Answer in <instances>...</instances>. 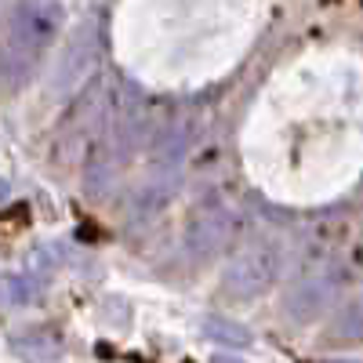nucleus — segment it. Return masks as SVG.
Returning a JSON list of instances; mask_svg holds the SVG:
<instances>
[{
  "instance_id": "nucleus-1",
  "label": "nucleus",
  "mask_w": 363,
  "mask_h": 363,
  "mask_svg": "<svg viewBox=\"0 0 363 363\" xmlns=\"http://www.w3.org/2000/svg\"><path fill=\"white\" fill-rule=\"evenodd\" d=\"M62 26V4L58 0H22L8 22L4 44H0V84H22L40 62V55L55 40Z\"/></svg>"
},
{
  "instance_id": "nucleus-2",
  "label": "nucleus",
  "mask_w": 363,
  "mask_h": 363,
  "mask_svg": "<svg viewBox=\"0 0 363 363\" xmlns=\"http://www.w3.org/2000/svg\"><path fill=\"white\" fill-rule=\"evenodd\" d=\"M99 55H102V22L99 15H87L62 48L58 62L51 69L48 91L55 99H69L73 91H80V84L99 69Z\"/></svg>"
},
{
  "instance_id": "nucleus-3",
  "label": "nucleus",
  "mask_w": 363,
  "mask_h": 363,
  "mask_svg": "<svg viewBox=\"0 0 363 363\" xmlns=\"http://www.w3.org/2000/svg\"><path fill=\"white\" fill-rule=\"evenodd\" d=\"M280 269H284V255L277 244H255L247 251H240L225 272H222V291L233 301H251L262 298L272 284L280 280Z\"/></svg>"
},
{
  "instance_id": "nucleus-4",
  "label": "nucleus",
  "mask_w": 363,
  "mask_h": 363,
  "mask_svg": "<svg viewBox=\"0 0 363 363\" xmlns=\"http://www.w3.org/2000/svg\"><path fill=\"white\" fill-rule=\"evenodd\" d=\"M338 269H316V272H306L294 287H291V294H287V301H284V309L294 316V320H313L330 298H335V291H338Z\"/></svg>"
},
{
  "instance_id": "nucleus-5",
  "label": "nucleus",
  "mask_w": 363,
  "mask_h": 363,
  "mask_svg": "<svg viewBox=\"0 0 363 363\" xmlns=\"http://www.w3.org/2000/svg\"><path fill=\"white\" fill-rule=\"evenodd\" d=\"M225 236H229V215H222V211H215V215H203L189 236H186V244L196 258H211L222 244H225Z\"/></svg>"
},
{
  "instance_id": "nucleus-6",
  "label": "nucleus",
  "mask_w": 363,
  "mask_h": 363,
  "mask_svg": "<svg viewBox=\"0 0 363 363\" xmlns=\"http://www.w3.org/2000/svg\"><path fill=\"white\" fill-rule=\"evenodd\" d=\"M207 335L218 338V342H229V345H247V335L236 323H225V320H215V316L207 320Z\"/></svg>"
},
{
  "instance_id": "nucleus-7",
  "label": "nucleus",
  "mask_w": 363,
  "mask_h": 363,
  "mask_svg": "<svg viewBox=\"0 0 363 363\" xmlns=\"http://www.w3.org/2000/svg\"><path fill=\"white\" fill-rule=\"evenodd\" d=\"M8 294H11V301H18V306H22V301H29V298L37 294V284L29 280V277H11L8 280Z\"/></svg>"
},
{
  "instance_id": "nucleus-8",
  "label": "nucleus",
  "mask_w": 363,
  "mask_h": 363,
  "mask_svg": "<svg viewBox=\"0 0 363 363\" xmlns=\"http://www.w3.org/2000/svg\"><path fill=\"white\" fill-rule=\"evenodd\" d=\"M8 193H11V189H8V182H4V178H0V203H4V200H8Z\"/></svg>"
},
{
  "instance_id": "nucleus-9",
  "label": "nucleus",
  "mask_w": 363,
  "mask_h": 363,
  "mask_svg": "<svg viewBox=\"0 0 363 363\" xmlns=\"http://www.w3.org/2000/svg\"><path fill=\"white\" fill-rule=\"evenodd\" d=\"M215 363H244V359H236V356H218Z\"/></svg>"
}]
</instances>
